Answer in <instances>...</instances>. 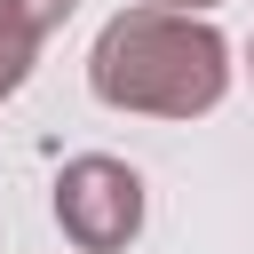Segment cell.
<instances>
[{
    "label": "cell",
    "mask_w": 254,
    "mask_h": 254,
    "mask_svg": "<svg viewBox=\"0 0 254 254\" xmlns=\"http://www.w3.org/2000/svg\"><path fill=\"white\" fill-rule=\"evenodd\" d=\"M230 40L214 16H175L159 0L119 8L87 48V95L127 119H206L230 95Z\"/></svg>",
    "instance_id": "cell-1"
},
{
    "label": "cell",
    "mask_w": 254,
    "mask_h": 254,
    "mask_svg": "<svg viewBox=\"0 0 254 254\" xmlns=\"http://www.w3.org/2000/svg\"><path fill=\"white\" fill-rule=\"evenodd\" d=\"M56 230L79 246V254H127L143 238V214H151V190L127 159L111 151H79L56 167Z\"/></svg>",
    "instance_id": "cell-2"
},
{
    "label": "cell",
    "mask_w": 254,
    "mask_h": 254,
    "mask_svg": "<svg viewBox=\"0 0 254 254\" xmlns=\"http://www.w3.org/2000/svg\"><path fill=\"white\" fill-rule=\"evenodd\" d=\"M71 8H79V0H0V24H16L24 40H48V32H64Z\"/></svg>",
    "instance_id": "cell-3"
},
{
    "label": "cell",
    "mask_w": 254,
    "mask_h": 254,
    "mask_svg": "<svg viewBox=\"0 0 254 254\" xmlns=\"http://www.w3.org/2000/svg\"><path fill=\"white\" fill-rule=\"evenodd\" d=\"M32 64H40V40H24L16 24H0V103L32 79Z\"/></svg>",
    "instance_id": "cell-4"
},
{
    "label": "cell",
    "mask_w": 254,
    "mask_h": 254,
    "mask_svg": "<svg viewBox=\"0 0 254 254\" xmlns=\"http://www.w3.org/2000/svg\"><path fill=\"white\" fill-rule=\"evenodd\" d=\"M159 8H175V16H206V8H222V0H159Z\"/></svg>",
    "instance_id": "cell-5"
},
{
    "label": "cell",
    "mask_w": 254,
    "mask_h": 254,
    "mask_svg": "<svg viewBox=\"0 0 254 254\" xmlns=\"http://www.w3.org/2000/svg\"><path fill=\"white\" fill-rule=\"evenodd\" d=\"M246 71H254V40H246Z\"/></svg>",
    "instance_id": "cell-6"
}]
</instances>
